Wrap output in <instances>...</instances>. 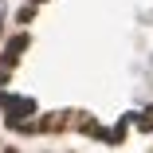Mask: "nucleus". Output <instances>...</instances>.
<instances>
[{
    "label": "nucleus",
    "instance_id": "1",
    "mask_svg": "<svg viewBox=\"0 0 153 153\" xmlns=\"http://www.w3.org/2000/svg\"><path fill=\"white\" fill-rule=\"evenodd\" d=\"M0 16H4V0H0Z\"/></svg>",
    "mask_w": 153,
    "mask_h": 153
}]
</instances>
